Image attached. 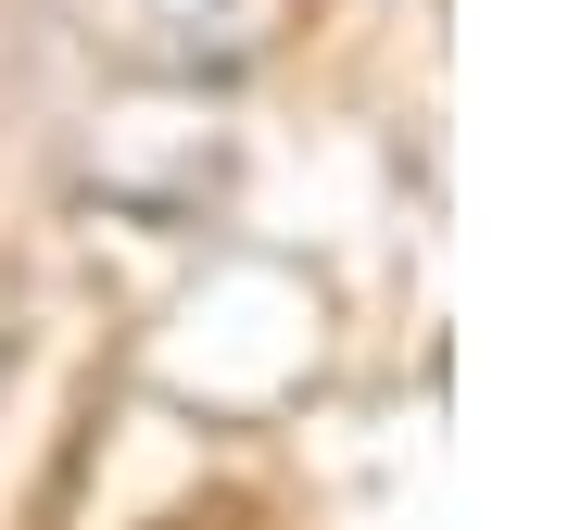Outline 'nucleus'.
<instances>
[{"instance_id":"nucleus-1","label":"nucleus","mask_w":568,"mask_h":530,"mask_svg":"<svg viewBox=\"0 0 568 530\" xmlns=\"http://www.w3.org/2000/svg\"><path fill=\"white\" fill-rule=\"evenodd\" d=\"M291 26H304V0H77V39L152 89H227L278 63Z\"/></svg>"}]
</instances>
